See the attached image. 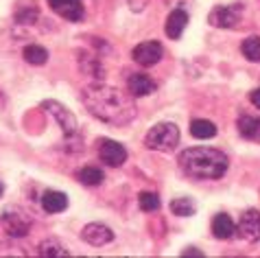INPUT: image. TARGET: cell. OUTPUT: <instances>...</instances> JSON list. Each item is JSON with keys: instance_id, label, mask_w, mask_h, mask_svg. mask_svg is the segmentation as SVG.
<instances>
[{"instance_id": "obj_1", "label": "cell", "mask_w": 260, "mask_h": 258, "mask_svg": "<svg viewBox=\"0 0 260 258\" xmlns=\"http://www.w3.org/2000/svg\"><path fill=\"white\" fill-rule=\"evenodd\" d=\"M83 103L88 107L92 116L103 120L107 125H127L132 123L136 116V105L127 94H122L120 90L112 88L105 83H90L88 88H83Z\"/></svg>"}, {"instance_id": "obj_2", "label": "cell", "mask_w": 260, "mask_h": 258, "mask_svg": "<svg viewBox=\"0 0 260 258\" xmlns=\"http://www.w3.org/2000/svg\"><path fill=\"white\" fill-rule=\"evenodd\" d=\"M179 169L192 180H219L228 171V157L219 149L194 147L179 155Z\"/></svg>"}, {"instance_id": "obj_3", "label": "cell", "mask_w": 260, "mask_h": 258, "mask_svg": "<svg viewBox=\"0 0 260 258\" xmlns=\"http://www.w3.org/2000/svg\"><path fill=\"white\" fill-rule=\"evenodd\" d=\"M179 142V129L175 123H157L155 127L149 129L147 138H144V145L151 151H162L169 153L177 147Z\"/></svg>"}, {"instance_id": "obj_4", "label": "cell", "mask_w": 260, "mask_h": 258, "mask_svg": "<svg viewBox=\"0 0 260 258\" xmlns=\"http://www.w3.org/2000/svg\"><path fill=\"white\" fill-rule=\"evenodd\" d=\"M241 16H243L241 5H219L210 11L208 22L216 28H234L238 24V20H241Z\"/></svg>"}, {"instance_id": "obj_5", "label": "cell", "mask_w": 260, "mask_h": 258, "mask_svg": "<svg viewBox=\"0 0 260 258\" xmlns=\"http://www.w3.org/2000/svg\"><path fill=\"white\" fill-rule=\"evenodd\" d=\"M42 107H44L46 112H50V116H53L57 120V125L61 127V132L68 136H79V129H77V118L75 114H72L70 110H66L59 101H44L42 103Z\"/></svg>"}, {"instance_id": "obj_6", "label": "cell", "mask_w": 260, "mask_h": 258, "mask_svg": "<svg viewBox=\"0 0 260 258\" xmlns=\"http://www.w3.org/2000/svg\"><path fill=\"white\" fill-rule=\"evenodd\" d=\"M236 234H238V239H243L247 243L260 241V212L258 210L243 212L241 221H238V225H236Z\"/></svg>"}, {"instance_id": "obj_7", "label": "cell", "mask_w": 260, "mask_h": 258, "mask_svg": "<svg viewBox=\"0 0 260 258\" xmlns=\"http://www.w3.org/2000/svg\"><path fill=\"white\" fill-rule=\"evenodd\" d=\"M3 225H5V230L9 236L22 239V236H26L28 230H31V219H28L22 210H5L3 212Z\"/></svg>"}, {"instance_id": "obj_8", "label": "cell", "mask_w": 260, "mask_h": 258, "mask_svg": "<svg viewBox=\"0 0 260 258\" xmlns=\"http://www.w3.org/2000/svg\"><path fill=\"white\" fill-rule=\"evenodd\" d=\"M99 155H101V160H103L107 167H122L127 160V149L120 145V142L116 140H110V138H105V140H101L99 142Z\"/></svg>"}, {"instance_id": "obj_9", "label": "cell", "mask_w": 260, "mask_h": 258, "mask_svg": "<svg viewBox=\"0 0 260 258\" xmlns=\"http://www.w3.org/2000/svg\"><path fill=\"white\" fill-rule=\"evenodd\" d=\"M132 55H134V59L138 61L140 66L149 68V66H155V63L162 59L164 51H162L160 42H142V44H138L134 48Z\"/></svg>"}, {"instance_id": "obj_10", "label": "cell", "mask_w": 260, "mask_h": 258, "mask_svg": "<svg viewBox=\"0 0 260 258\" xmlns=\"http://www.w3.org/2000/svg\"><path fill=\"white\" fill-rule=\"evenodd\" d=\"M81 239L94 247H103L107 243L114 241V232L103 223H88L81 232Z\"/></svg>"}, {"instance_id": "obj_11", "label": "cell", "mask_w": 260, "mask_h": 258, "mask_svg": "<svg viewBox=\"0 0 260 258\" xmlns=\"http://www.w3.org/2000/svg\"><path fill=\"white\" fill-rule=\"evenodd\" d=\"M48 5H50V9L55 13H59L68 22H79V20L83 18L81 0H48Z\"/></svg>"}, {"instance_id": "obj_12", "label": "cell", "mask_w": 260, "mask_h": 258, "mask_svg": "<svg viewBox=\"0 0 260 258\" xmlns=\"http://www.w3.org/2000/svg\"><path fill=\"white\" fill-rule=\"evenodd\" d=\"M186 26H188V13L184 9H173L166 18V35L171 40H179Z\"/></svg>"}, {"instance_id": "obj_13", "label": "cell", "mask_w": 260, "mask_h": 258, "mask_svg": "<svg viewBox=\"0 0 260 258\" xmlns=\"http://www.w3.org/2000/svg\"><path fill=\"white\" fill-rule=\"evenodd\" d=\"M127 88H129V92H132V96H149L151 92L155 90V83H153L151 77L142 75V73H136V75L129 77Z\"/></svg>"}, {"instance_id": "obj_14", "label": "cell", "mask_w": 260, "mask_h": 258, "mask_svg": "<svg viewBox=\"0 0 260 258\" xmlns=\"http://www.w3.org/2000/svg\"><path fill=\"white\" fill-rule=\"evenodd\" d=\"M236 232V225L230 214H216V217L212 219V234L216 236V239L225 241V239H232Z\"/></svg>"}, {"instance_id": "obj_15", "label": "cell", "mask_w": 260, "mask_h": 258, "mask_svg": "<svg viewBox=\"0 0 260 258\" xmlns=\"http://www.w3.org/2000/svg\"><path fill=\"white\" fill-rule=\"evenodd\" d=\"M42 208L50 214L63 212L68 208V197L59 190H48V192H44V197H42Z\"/></svg>"}, {"instance_id": "obj_16", "label": "cell", "mask_w": 260, "mask_h": 258, "mask_svg": "<svg viewBox=\"0 0 260 258\" xmlns=\"http://www.w3.org/2000/svg\"><path fill=\"white\" fill-rule=\"evenodd\" d=\"M238 132L243 138L260 142V118L256 116H241L238 118Z\"/></svg>"}, {"instance_id": "obj_17", "label": "cell", "mask_w": 260, "mask_h": 258, "mask_svg": "<svg viewBox=\"0 0 260 258\" xmlns=\"http://www.w3.org/2000/svg\"><path fill=\"white\" fill-rule=\"evenodd\" d=\"M190 134L197 140H208V138H214L216 136V127H214V123H210V120L197 118L190 123Z\"/></svg>"}, {"instance_id": "obj_18", "label": "cell", "mask_w": 260, "mask_h": 258, "mask_svg": "<svg viewBox=\"0 0 260 258\" xmlns=\"http://www.w3.org/2000/svg\"><path fill=\"white\" fill-rule=\"evenodd\" d=\"M22 55H24V59L28 63H33V66H44V63L48 61V51H46L44 46H38V44L24 46Z\"/></svg>"}, {"instance_id": "obj_19", "label": "cell", "mask_w": 260, "mask_h": 258, "mask_svg": "<svg viewBox=\"0 0 260 258\" xmlns=\"http://www.w3.org/2000/svg\"><path fill=\"white\" fill-rule=\"evenodd\" d=\"M38 254L44 256V258H48V256H53V258H66L68 256V252L63 249V245H61L59 241H55V239H48V241L42 243V245L38 247Z\"/></svg>"}, {"instance_id": "obj_20", "label": "cell", "mask_w": 260, "mask_h": 258, "mask_svg": "<svg viewBox=\"0 0 260 258\" xmlns=\"http://www.w3.org/2000/svg\"><path fill=\"white\" fill-rule=\"evenodd\" d=\"M77 180L81 184H85V186H99L101 182H103V171L96 169V167H83L77 173Z\"/></svg>"}, {"instance_id": "obj_21", "label": "cell", "mask_w": 260, "mask_h": 258, "mask_svg": "<svg viewBox=\"0 0 260 258\" xmlns=\"http://www.w3.org/2000/svg\"><path fill=\"white\" fill-rule=\"evenodd\" d=\"M241 51L245 55V59L247 61H260V38L258 35H251V38H247L241 44Z\"/></svg>"}, {"instance_id": "obj_22", "label": "cell", "mask_w": 260, "mask_h": 258, "mask_svg": "<svg viewBox=\"0 0 260 258\" xmlns=\"http://www.w3.org/2000/svg\"><path fill=\"white\" fill-rule=\"evenodd\" d=\"M194 210H197V208H194V204L188 197H177L171 202V212L177 214V217H192Z\"/></svg>"}, {"instance_id": "obj_23", "label": "cell", "mask_w": 260, "mask_h": 258, "mask_svg": "<svg viewBox=\"0 0 260 258\" xmlns=\"http://www.w3.org/2000/svg\"><path fill=\"white\" fill-rule=\"evenodd\" d=\"M138 202H140V208L144 212H153L160 208V197L155 195V192H149V190H144L138 195Z\"/></svg>"}, {"instance_id": "obj_24", "label": "cell", "mask_w": 260, "mask_h": 258, "mask_svg": "<svg viewBox=\"0 0 260 258\" xmlns=\"http://www.w3.org/2000/svg\"><path fill=\"white\" fill-rule=\"evenodd\" d=\"M38 9H35V7H22V9H20L18 13H16V20L20 24H31V22H35V20H38Z\"/></svg>"}, {"instance_id": "obj_25", "label": "cell", "mask_w": 260, "mask_h": 258, "mask_svg": "<svg viewBox=\"0 0 260 258\" xmlns=\"http://www.w3.org/2000/svg\"><path fill=\"white\" fill-rule=\"evenodd\" d=\"M249 101L254 103V107H258V110H260V88L251 92V94H249Z\"/></svg>"}, {"instance_id": "obj_26", "label": "cell", "mask_w": 260, "mask_h": 258, "mask_svg": "<svg viewBox=\"0 0 260 258\" xmlns=\"http://www.w3.org/2000/svg\"><path fill=\"white\" fill-rule=\"evenodd\" d=\"M182 256H197V258H201L204 254H201V252H197V249H194V247H188V249H186V252H184Z\"/></svg>"}, {"instance_id": "obj_27", "label": "cell", "mask_w": 260, "mask_h": 258, "mask_svg": "<svg viewBox=\"0 0 260 258\" xmlns=\"http://www.w3.org/2000/svg\"><path fill=\"white\" fill-rule=\"evenodd\" d=\"M3 190H5V186H3V182H0V195H3Z\"/></svg>"}]
</instances>
